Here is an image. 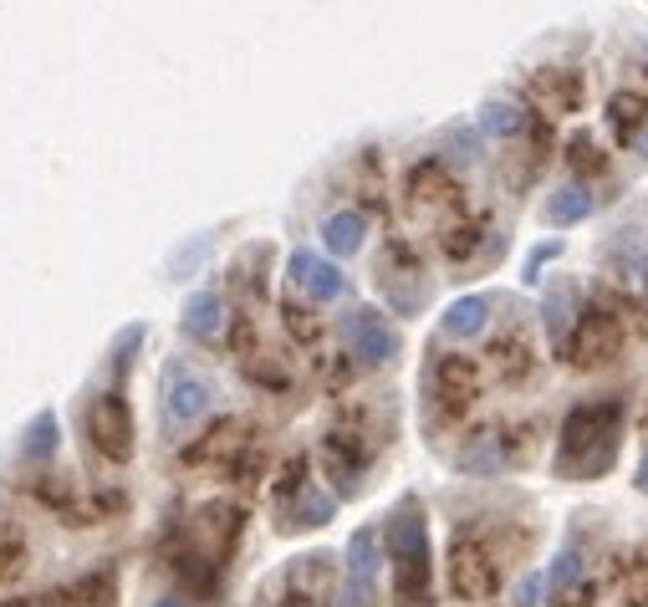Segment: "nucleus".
<instances>
[{"label": "nucleus", "mask_w": 648, "mask_h": 607, "mask_svg": "<svg viewBox=\"0 0 648 607\" xmlns=\"http://www.w3.org/2000/svg\"><path fill=\"white\" fill-rule=\"evenodd\" d=\"M623 429V398H597L577 404L562 423V444H556V475L562 480H597L618 454Z\"/></svg>", "instance_id": "nucleus-1"}, {"label": "nucleus", "mask_w": 648, "mask_h": 607, "mask_svg": "<svg viewBox=\"0 0 648 607\" xmlns=\"http://www.w3.org/2000/svg\"><path fill=\"white\" fill-rule=\"evenodd\" d=\"M388 562H394V597L398 607L429 603V526H424L419 501H404L388 515Z\"/></svg>", "instance_id": "nucleus-2"}, {"label": "nucleus", "mask_w": 648, "mask_h": 607, "mask_svg": "<svg viewBox=\"0 0 648 607\" xmlns=\"http://www.w3.org/2000/svg\"><path fill=\"white\" fill-rule=\"evenodd\" d=\"M404 210H409V220L435 224V236H439L454 220H464V189L439 159H419L404 174Z\"/></svg>", "instance_id": "nucleus-3"}, {"label": "nucleus", "mask_w": 648, "mask_h": 607, "mask_svg": "<svg viewBox=\"0 0 648 607\" xmlns=\"http://www.w3.org/2000/svg\"><path fill=\"white\" fill-rule=\"evenodd\" d=\"M480 398V363L464 353H435L429 363V419L460 423Z\"/></svg>", "instance_id": "nucleus-4"}, {"label": "nucleus", "mask_w": 648, "mask_h": 607, "mask_svg": "<svg viewBox=\"0 0 648 607\" xmlns=\"http://www.w3.org/2000/svg\"><path fill=\"white\" fill-rule=\"evenodd\" d=\"M501 587V556L475 531H454L450 542V593L460 603H485Z\"/></svg>", "instance_id": "nucleus-5"}, {"label": "nucleus", "mask_w": 648, "mask_h": 607, "mask_svg": "<svg viewBox=\"0 0 648 607\" xmlns=\"http://www.w3.org/2000/svg\"><path fill=\"white\" fill-rule=\"evenodd\" d=\"M82 429H87V449L107 464H128L133 460V409L128 398L113 388V394H97L82 414Z\"/></svg>", "instance_id": "nucleus-6"}, {"label": "nucleus", "mask_w": 648, "mask_h": 607, "mask_svg": "<svg viewBox=\"0 0 648 607\" xmlns=\"http://www.w3.org/2000/svg\"><path fill=\"white\" fill-rule=\"evenodd\" d=\"M562 353H567L572 368H603V363H613V357L623 353V317L613 312V306H603V302L583 306L572 337L562 343Z\"/></svg>", "instance_id": "nucleus-7"}, {"label": "nucleus", "mask_w": 648, "mask_h": 607, "mask_svg": "<svg viewBox=\"0 0 648 607\" xmlns=\"http://www.w3.org/2000/svg\"><path fill=\"white\" fill-rule=\"evenodd\" d=\"M378 291H384V302L394 306L398 317H414L424 306V265H419V251H414L409 240H388L384 255H378Z\"/></svg>", "instance_id": "nucleus-8"}, {"label": "nucleus", "mask_w": 648, "mask_h": 607, "mask_svg": "<svg viewBox=\"0 0 648 607\" xmlns=\"http://www.w3.org/2000/svg\"><path fill=\"white\" fill-rule=\"evenodd\" d=\"M322 460H327V480L337 485V501L353 495L363 470L373 460V439L357 429V423H332L327 439H322Z\"/></svg>", "instance_id": "nucleus-9"}, {"label": "nucleus", "mask_w": 648, "mask_h": 607, "mask_svg": "<svg viewBox=\"0 0 648 607\" xmlns=\"http://www.w3.org/2000/svg\"><path fill=\"white\" fill-rule=\"evenodd\" d=\"M526 103L546 118H572L587 103V77L577 66H536L526 77Z\"/></svg>", "instance_id": "nucleus-10"}, {"label": "nucleus", "mask_w": 648, "mask_h": 607, "mask_svg": "<svg viewBox=\"0 0 648 607\" xmlns=\"http://www.w3.org/2000/svg\"><path fill=\"white\" fill-rule=\"evenodd\" d=\"M337 337H343V347L363 363V368H384L398 353V332L388 327L373 306H353V312L337 322Z\"/></svg>", "instance_id": "nucleus-11"}, {"label": "nucleus", "mask_w": 648, "mask_h": 607, "mask_svg": "<svg viewBox=\"0 0 648 607\" xmlns=\"http://www.w3.org/2000/svg\"><path fill=\"white\" fill-rule=\"evenodd\" d=\"M236 542H240V511H236V505H226V501L205 505V511H199V521L189 526V552H199L210 567H220V572H226Z\"/></svg>", "instance_id": "nucleus-12"}, {"label": "nucleus", "mask_w": 648, "mask_h": 607, "mask_svg": "<svg viewBox=\"0 0 648 607\" xmlns=\"http://www.w3.org/2000/svg\"><path fill=\"white\" fill-rule=\"evenodd\" d=\"M210 404H215V388L199 373L169 368V378H164V423L169 429H189L195 419L210 414Z\"/></svg>", "instance_id": "nucleus-13"}, {"label": "nucleus", "mask_w": 648, "mask_h": 607, "mask_svg": "<svg viewBox=\"0 0 648 607\" xmlns=\"http://www.w3.org/2000/svg\"><path fill=\"white\" fill-rule=\"evenodd\" d=\"M347 603L343 607H373V577H378V531H353L347 542Z\"/></svg>", "instance_id": "nucleus-14"}, {"label": "nucleus", "mask_w": 648, "mask_h": 607, "mask_svg": "<svg viewBox=\"0 0 648 607\" xmlns=\"http://www.w3.org/2000/svg\"><path fill=\"white\" fill-rule=\"evenodd\" d=\"M286 276H292V286L306 291L312 302H337V296L347 291L343 271H337L332 261H322V255H312V251H296L292 261H286Z\"/></svg>", "instance_id": "nucleus-15"}, {"label": "nucleus", "mask_w": 648, "mask_h": 607, "mask_svg": "<svg viewBox=\"0 0 648 607\" xmlns=\"http://www.w3.org/2000/svg\"><path fill=\"white\" fill-rule=\"evenodd\" d=\"M179 327H185L189 343L215 347L220 337H226V327H230L226 296H215V291H199V296H189V302H185V317H179Z\"/></svg>", "instance_id": "nucleus-16"}, {"label": "nucleus", "mask_w": 648, "mask_h": 607, "mask_svg": "<svg viewBox=\"0 0 648 607\" xmlns=\"http://www.w3.org/2000/svg\"><path fill=\"white\" fill-rule=\"evenodd\" d=\"M245 449H251V439H245V419H220L210 435L199 439V444L185 449V464H236Z\"/></svg>", "instance_id": "nucleus-17"}, {"label": "nucleus", "mask_w": 648, "mask_h": 607, "mask_svg": "<svg viewBox=\"0 0 648 607\" xmlns=\"http://www.w3.org/2000/svg\"><path fill=\"white\" fill-rule=\"evenodd\" d=\"M608 133L618 138L623 148H638V138L648 133V93L644 87H618V93L608 97Z\"/></svg>", "instance_id": "nucleus-18"}, {"label": "nucleus", "mask_w": 648, "mask_h": 607, "mask_svg": "<svg viewBox=\"0 0 648 607\" xmlns=\"http://www.w3.org/2000/svg\"><path fill=\"white\" fill-rule=\"evenodd\" d=\"M546 148H552V133H546V123L536 118L526 133H521V144L505 154V185H511V189H526L531 179L542 174Z\"/></svg>", "instance_id": "nucleus-19"}, {"label": "nucleus", "mask_w": 648, "mask_h": 607, "mask_svg": "<svg viewBox=\"0 0 648 607\" xmlns=\"http://www.w3.org/2000/svg\"><path fill=\"white\" fill-rule=\"evenodd\" d=\"M511 439L516 435H495V429H490V435H475L460 449V470L464 475H501L505 464L521 460V449L511 444Z\"/></svg>", "instance_id": "nucleus-20"}, {"label": "nucleus", "mask_w": 648, "mask_h": 607, "mask_svg": "<svg viewBox=\"0 0 648 607\" xmlns=\"http://www.w3.org/2000/svg\"><path fill=\"white\" fill-rule=\"evenodd\" d=\"M490 363H495V378L501 384H526L531 378V368H536V353H531V337L521 327H511V332H501L495 343H490Z\"/></svg>", "instance_id": "nucleus-21"}, {"label": "nucleus", "mask_w": 648, "mask_h": 607, "mask_svg": "<svg viewBox=\"0 0 648 607\" xmlns=\"http://www.w3.org/2000/svg\"><path fill=\"white\" fill-rule=\"evenodd\" d=\"M435 240H439V255H445V261L464 265L480 251V240H485V220H480V214H464V220H454L450 230H439Z\"/></svg>", "instance_id": "nucleus-22"}, {"label": "nucleus", "mask_w": 648, "mask_h": 607, "mask_svg": "<svg viewBox=\"0 0 648 607\" xmlns=\"http://www.w3.org/2000/svg\"><path fill=\"white\" fill-rule=\"evenodd\" d=\"M332 511H337V501L332 495H322V490H302L292 505H281V526L286 531H312V526H327L332 521Z\"/></svg>", "instance_id": "nucleus-23"}, {"label": "nucleus", "mask_w": 648, "mask_h": 607, "mask_svg": "<svg viewBox=\"0 0 648 607\" xmlns=\"http://www.w3.org/2000/svg\"><path fill=\"white\" fill-rule=\"evenodd\" d=\"M363 236H368V220L357 210H337L322 220V240H327L332 255H353L357 245H363Z\"/></svg>", "instance_id": "nucleus-24"}, {"label": "nucleus", "mask_w": 648, "mask_h": 607, "mask_svg": "<svg viewBox=\"0 0 648 607\" xmlns=\"http://www.w3.org/2000/svg\"><path fill=\"white\" fill-rule=\"evenodd\" d=\"M531 123H536V118H531L521 103H485V107H480V128L495 133V138H521Z\"/></svg>", "instance_id": "nucleus-25"}, {"label": "nucleus", "mask_w": 648, "mask_h": 607, "mask_svg": "<svg viewBox=\"0 0 648 607\" xmlns=\"http://www.w3.org/2000/svg\"><path fill=\"white\" fill-rule=\"evenodd\" d=\"M56 435H62V429H56V414L46 409V414H36V419L27 423V435H21V460H52L56 454Z\"/></svg>", "instance_id": "nucleus-26"}, {"label": "nucleus", "mask_w": 648, "mask_h": 607, "mask_svg": "<svg viewBox=\"0 0 648 607\" xmlns=\"http://www.w3.org/2000/svg\"><path fill=\"white\" fill-rule=\"evenodd\" d=\"M490 317V296H460V302L445 312V332L450 337H475Z\"/></svg>", "instance_id": "nucleus-27"}, {"label": "nucleus", "mask_w": 648, "mask_h": 607, "mask_svg": "<svg viewBox=\"0 0 648 607\" xmlns=\"http://www.w3.org/2000/svg\"><path fill=\"white\" fill-rule=\"evenodd\" d=\"M587 210H593V195H587L583 185H567V189H556V195H552L546 220H552V224H577V220H587Z\"/></svg>", "instance_id": "nucleus-28"}, {"label": "nucleus", "mask_w": 648, "mask_h": 607, "mask_svg": "<svg viewBox=\"0 0 648 607\" xmlns=\"http://www.w3.org/2000/svg\"><path fill=\"white\" fill-rule=\"evenodd\" d=\"M572 327H577V312H572V286H556L552 296H546V332H552V343L562 347L572 337Z\"/></svg>", "instance_id": "nucleus-29"}, {"label": "nucleus", "mask_w": 648, "mask_h": 607, "mask_svg": "<svg viewBox=\"0 0 648 607\" xmlns=\"http://www.w3.org/2000/svg\"><path fill=\"white\" fill-rule=\"evenodd\" d=\"M281 317H286V332H292V337H296L302 347H312V343L322 337L317 312H312L306 302H296V296H292V302H281Z\"/></svg>", "instance_id": "nucleus-30"}, {"label": "nucleus", "mask_w": 648, "mask_h": 607, "mask_svg": "<svg viewBox=\"0 0 648 607\" xmlns=\"http://www.w3.org/2000/svg\"><path fill=\"white\" fill-rule=\"evenodd\" d=\"M567 164L577 174H608V154L587 138V133H577V138H567Z\"/></svg>", "instance_id": "nucleus-31"}, {"label": "nucleus", "mask_w": 648, "mask_h": 607, "mask_svg": "<svg viewBox=\"0 0 648 607\" xmlns=\"http://www.w3.org/2000/svg\"><path fill=\"white\" fill-rule=\"evenodd\" d=\"M302 490H312V480H306V454H296V460L281 464V480H276V505H292Z\"/></svg>", "instance_id": "nucleus-32"}, {"label": "nucleus", "mask_w": 648, "mask_h": 607, "mask_svg": "<svg viewBox=\"0 0 648 607\" xmlns=\"http://www.w3.org/2000/svg\"><path fill=\"white\" fill-rule=\"evenodd\" d=\"M21 567H27V542L21 536H0V582H11Z\"/></svg>", "instance_id": "nucleus-33"}, {"label": "nucleus", "mask_w": 648, "mask_h": 607, "mask_svg": "<svg viewBox=\"0 0 648 607\" xmlns=\"http://www.w3.org/2000/svg\"><path fill=\"white\" fill-rule=\"evenodd\" d=\"M552 593H562V587H572V582H583V562H577V552H562L552 562Z\"/></svg>", "instance_id": "nucleus-34"}, {"label": "nucleus", "mask_w": 648, "mask_h": 607, "mask_svg": "<svg viewBox=\"0 0 648 607\" xmlns=\"http://www.w3.org/2000/svg\"><path fill=\"white\" fill-rule=\"evenodd\" d=\"M593 597H597L593 582H572V587L552 593V607H593Z\"/></svg>", "instance_id": "nucleus-35"}, {"label": "nucleus", "mask_w": 648, "mask_h": 607, "mask_svg": "<svg viewBox=\"0 0 648 607\" xmlns=\"http://www.w3.org/2000/svg\"><path fill=\"white\" fill-rule=\"evenodd\" d=\"M205 251H210V240H195V245H185V251L174 255V281H185L189 271H195V265L205 261Z\"/></svg>", "instance_id": "nucleus-36"}, {"label": "nucleus", "mask_w": 648, "mask_h": 607, "mask_svg": "<svg viewBox=\"0 0 648 607\" xmlns=\"http://www.w3.org/2000/svg\"><path fill=\"white\" fill-rule=\"evenodd\" d=\"M628 607H648V562L628 572Z\"/></svg>", "instance_id": "nucleus-37"}, {"label": "nucleus", "mask_w": 648, "mask_h": 607, "mask_svg": "<svg viewBox=\"0 0 648 607\" xmlns=\"http://www.w3.org/2000/svg\"><path fill=\"white\" fill-rule=\"evenodd\" d=\"M542 593V577H526L521 582V593H516V607H531V597Z\"/></svg>", "instance_id": "nucleus-38"}, {"label": "nucleus", "mask_w": 648, "mask_h": 607, "mask_svg": "<svg viewBox=\"0 0 648 607\" xmlns=\"http://www.w3.org/2000/svg\"><path fill=\"white\" fill-rule=\"evenodd\" d=\"M638 485L648 490V449H644V460H638Z\"/></svg>", "instance_id": "nucleus-39"}, {"label": "nucleus", "mask_w": 648, "mask_h": 607, "mask_svg": "<svg viewBox=\"0 0 648 607\" xmlns=\"http://www.w3.org/2000/svg\"><path fill=\"white\" fill-rule=\"evenodd\" d=\"M154 607H189L185 597H164V603H154Z\"/></svg>", "instance_id": "nucleus-40"}, {"label": "nucleus", "mask_w": 648, "mask_h": 607, "mask_svg": "<svg viewBox=\"0 0 648 607\" xmlns=\"http://www.w3.org/2000/svg\"><path fill=\"white\" fill-rule=\"evenodd\" d=\"M286 607H322V603H302V597H292V603H286Z\"/></svg>", "instance_id": "nucleus-41"}, {"label": "nucleus", "mask_w": 648, "mask_h": 607, "mask_svg": "<svg viewBox=\"0 0 648 607\" xmlns=\"http://www.w3.org/2000/svg\"><path fill=\"white\" fill-rule=\"evenodd\" d=\"M638 154H644V159H648V133H644V138H638Z\"/></svg>", "instance_id": "nucleus-42"}]
</instances>
